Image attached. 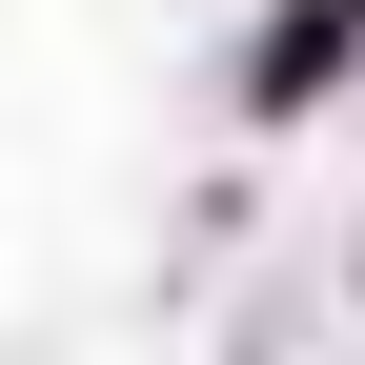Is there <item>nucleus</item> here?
<instances>
[{
    "label": "nucleus",
    "mask_w": 365,
    "mask_h": 365,
    "mask_svg": "<svg viewBox=\"0 0 365 365\" xmlns=\"http://www.w3.org/2000/svg\"><path fill=\"white\" fill-rule=\"evenodd\" d=\"M345 21H365V0H345Z\"/></svg>",
    "instance_id": "f257e3e1"
}]
</instances>
